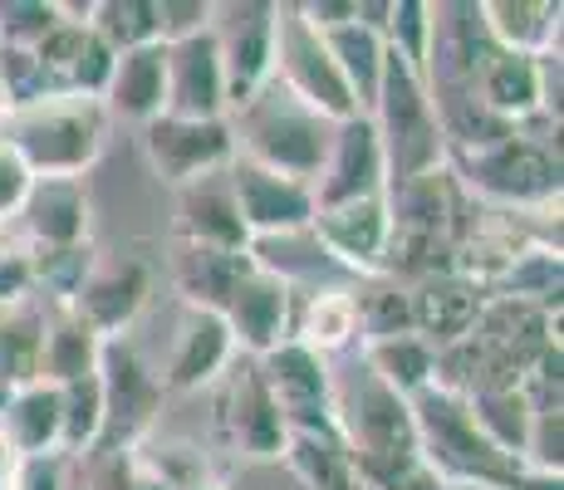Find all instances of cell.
<instances>
[{
	"label": "cell",
	"mask_w": 564,
	"mask_h": 490,
	"mask_svg": "<svg viewBox=\"0 0 564 490\" xmlns=\"http://www.w3.org/2000/svg\"><path fill=\"white\" fill-rule=\"evenodd\" d=\"M251 270V255H236V250H206V246H177L172 255V280L187 294L192 309H216L221 314L226 294H231L236 280Z\"/></svg>",
	"instance_id": "29"
},
{
	"label": "cell",
	"mask_w": 564,
	"mask_h": 490,
	"mask_svg": "<svg viewBox=\"0 0 564 490\" xmlns=\"http://www.w3.org/2000/svg\"><path fill=\"white\" fill-rule=\"evenodd\" d=\"M143 148H148L153 172L167 182V187H177V192L187 187V182L206 177V172L231 167V157H236V143H231L226 118L202 123V118L162 113V118H153V123L143 128Z\"/></svg>",
	"instance_id": "9"
},
{
	"label": "cell",
	"mask_w": 564,
	"mask_h": 490,
	"mask_svg": "<svg viewBox=\"0 0 564 490\" xmlns=\"http://www.w3.org/2000/svg\"><path fill=\"white\" fill-rule=\"evenodd\" d=\"M172 490H226V486L221 481H202V476H197V481H177Z\"/></svg>",
	"instance_id": "43"
},
{
	"label": "cell",
	"mask_w": 564,
	"mask_h": 490,
	"mask_svg": "<svg viewBox=\"0 0 564 490\" xmlns=\"http://www.w3.org/2000/svg\"><path fill=\"white\" fill-rule=\"evenodd\" d=\"M15 471H20V451H15V442L6 437V427H0V490H10Z\"/></svg>",
	"instance_id": "42"
},
{
	"label": "cell",
	"mask_w": 564,
	"mask_h": 490,
	"mask_svg": "<svg viewBox=\"0 0 564 490\" xmlns=\"http://www.w3.org/2000/svg\"><path fill=\"white\" fill-rule=\"evenodd\" d=\"M256 373L275 398V407L285 412V422H319L329 407V363L310 353L305 344H275L270 353L256 358Z\"/></svg>",
	"instance_id": "20"
},
{
	"label": "cell",
	"mask_w": 564,
	"mask_h": 490,
	"mask_svg": "<svg viewBox=\"0 0 564 490\" xmlns=\"http://www.w3.org/2000/svg\"><path fill=\"white\" fill-rule=\"evenodd\" d=\"M324 417H329L334 437L349 451L359 486L388 476L393 466L412 461V456H422L408 398H398L388 383H378L364 368V358L329 368V407H324Z\"/></svg>",
	"instance_id": "1"
},
{
	"label": "cell",
	"mask_w": 564,
	"mask_h": 490,
	"mask_svg": "<svg viewBox=\"0 0 564 490\" xmlns=\"http://www.w3.org/2000/svg\"><path fill=\"white\" fill-rule=\"evenodd\" d=\"M270 79L285 94H295L305 108H314L329 123H349L359 118L349 84H344L339 64L319 30L305 25L300 6H275V45H270Z\"/></svg>",
	"instance_id": "5"
},
{
	"label": "cell",
	"mask_w": 564,
	"mask_h": 490,
	"mask_svg": "<svg viewBox=\"0 0 564 490\" xmlns=\"http://www.w3.org/2000/svg\"><path fill=\"white\" fill-rule=\"evenodd\" d=\"M226 128H231L236 157H246V162H256V167H270V172H280V177H295V182H305V187H314V177H319L324 157H329L334 128L339 123L319 118L314 108L300 104L295 94L280 89L275 79H265L241 108H231Z\"/></svg>",
	"instance_id": "2"
},
{
	"label": "cell",
	"mask_w": 564,
	"mask_h": 490,
	"mask_svg": "<svg viewBox=\"0 0 564 490\" xmlns=\"http://www.w3.org/2000/svg\"><path fill=\"white\" fill-rule=\"evenodd\" d=\"M99 388H104V446L99 451H128L158 422L162 383L143 368L123 339H104L99 348Z\"/></svg>",
	"instance_id": "8"
},
{
	"label": "cell",
	"mask_w": 564,
	"mask_h": 490,
	"mask_svg": "<svg viewBox=\"0 0 564 490\" xmlns=\"http://www.w3.org/2000/svg\"><path fill=\"white\" fill-rule=\"evenodd\" d=\"M310 192H314V211H319V206H339V202H359V196L388 192L383 148H378V133L364 113L334 128L329 157H324Z\"/></svg>",
	"instance_id": "15"
},
{
	"label": "cell",
	"mask_w": 564,
	"mask_h": 490,
	"mask_svg": "<svg viewBox=\"0 0 564 490\" xmlns=\"http://www.w3.org/2000/svg\"><path fill=\"white\" fill-rule=\"evenodd\" d=\"M221 319L236 339V353L260 358L275 344L290 339V324H295V290L251 260V270H246V275L231 285V294H226Z\"/></svg>",
	"instance_id": "10"
},
{
	"label": "cell",
	"mask_w": 564,
	"mask_h": 490,
	"mask_svg": "<svg viewBox=\"0 0 564 490\" xmlns=\"http://www.w3.org/2000/svg\"><path fill=\"white\" fill-rule=\"evenodd\" d=\"M0 427L6 437L15 442L20 456H50V451H64L59 437H64V412H59V388L35 378V383L15 388L0 398Z\"/></svg>",
	"instance_id": "26"
},
{
	"label": "cell",
	"mask_w": 564,
	"mask_h": 490,
	"mask_svg": "<svg viewBox=\"0 0 564 490\" xmlns=\"http://www.w3.org/2000/svg\"><path fill=\"white\" fill-rule=\"evenodd\" d=\"M324 45H329L334 64H339V74H344V84H349L359 113L368 118V108H373V98H378V79H383V54H388L383 35L359 25V20H349V25L329 30Z\"/></svg>",
	"instance_id": "31"
},
{
	"label": "cell",
	"mask_w": 564,
	"mask_h": 490,
	"mask_svg": "<svg viewBox=\"0 0 564 490\" xmlns=\"http://www.w3.org/2000/svg\"><path fill=\"white\" fill-rule=\"evenodd\" d=\"M442 490H491V486H476V481H447Z\"/></svg>",
	"instance_id": "44"
},
{
	"label": "cell",
	"mask_w": 564,
	"mask_h": 490,
	"mask_svg": "<svg viewBox=\"0 0 564 490\" xmlns=\"http://www.w3.org/2000/svg\"><path fill=\"white\" fill-rule=\"evenodd\" d=\"M310 236L324 246V255L339 270L378 280L388 250V196L378 192V196H359V202L319 206L310 221Z\"/></svg>",
	"instance_id": "12"
},
{
	"label": "cell",
	"mask_w": 564,
	"mask_h": 490,
	"mask_svg": "<svg viewBox=\"0 0 564 490\" xmlns=\"http://www.w3.org/2000/svg\"><path fill=\"white\" fill-rule=\"evenodd\" d=\"M99 348L104 339L74 319L69 304H54L45 314V334H40V378L45 383H74V378L99 373Z\"/></svg>",
	"instance_id": "28"
},
{
	"label": "cell",
	"mask_w": 564,
	"mask_h": 490,
	"mask_svg": "<svg viewBox=\"0 0 564 490\" xmlns=\"http://www.w3.org/2000/svg\"><path fill=\"white\" fill-rule=\"evenodd\" d=\"M364 368L378 378V383H388L398 392V398H417L422 388H432V378H437V353H432L427 344L417 339V334H393V339H373L359 348Z\"/></svg>",
	"instance_id": "30"
},
{
	"label": "cell",
	"mask_w": 564,
	"mask_h": 490,
	"mask_svg": "<svg viewBox=\"0 0 564 490\" xmlns=\"http://www.w3.org/2000/svg\"><path fill=\"white\" fill-rule=\"evenodd\" d=\"M212 40L221 54L226 113L241 108L270 79V45H275V6L265 0H231L212 6Z\"/></svg>",
	"instance_id": "7"
},
{
	"label": "cell",
	"mask_w": 564,
	"mask_h": 490,
	"mask_svg": "<svg viewBox=\"0 0 564 490\" xmlns=\"http://www.w3.org/2000/svg\"><path fill=\"white\" fill-rule=\"evenodd\" d=\"M94 490H172V486L148 466V456L138 446H128V451H99Z\"/></svg>",
	"instance_id": "37"
},
{
	"label": "cell",
	"mask_w": 564,
	"mask_h": 490,
	"mask_svg": "<svg viewBox=\"0 0 564 490\" xmlns=\"http://www.w3.org/2000/svg\"><path fill=\"white\" fill-rule=\"evenodd\" d=\"M104 108L133 123H153L167 113V45H143L113 54V69L104 84Z\"/></svg>",
	"instance_id": "21"
},
{
	"label": "cell",
	"mask_w": 564,
	"mask_h": 490,
	"mask_svg": "<svg viewBox=\"0 0 564 490\" xmlns=\"http://www.w3.org/2000/svg\"><path fill=\"white\" fill-rule=\"evenodd\" d=\"M30 187H35V177H30V167L20 162V152L0 138V231H6L10 221L20 216V206H25Z\"/></svg>",
	"instance_id": "39"
},
{
	"label": "cell",
	"mask_w": 564,
	"mask_h": 490,
	"mask_svg": "<svg viewBox=\"0 0 564 490\" xmlns=\"http://www.w3.org/2000/svg\"><path fill=\"white\" fill-rule=\"evenodd\" d=\"M167 113L172 118H226V79L212 30L167 45Z\"/></svg>",
	"instance_id": "19"
},
{
	"label": "cell",
	"mask_w": 564,
	"mask_h": 490,
	"mask_svg": "<svg viewBox=\"0 0 564 490\" xmlns=\"http://www.w3.org/2000/svg\"><path fill=\"white\" fill-rule=\"evenodd\" d=\"M476 98L486 104V113H496L501 123H530L535 113H545V94H540V59L525 54L496 50L476 74Z\"/></svg>",
	"instance_id": "25"
},
{
	"label": "cell",
	"mask_w": 564,
	"mask_h": 490,
	"mask_svg": "<svg viewBox=\"0 0 564 490\" xmlns=\"http://www.w3.org/2000/svg\"><path fill=\"white\" fill-rule=\"evenodd\" d=\"M35 294V270H30L25 250H0V309L25 304Z\"/></svg>",
	"instance_id": "41"
},
{
	"label": "cell",
	"mask_w": 564,
	"mask_h": 490,
	"mask_svg": "<svg viewBox=\"0 0 564 490\" xmlns=\"http://www.w3.org/2000/svg\"><path fill=\"white\" fill-rule=\"evenodd\" d=\"M280 461L290 466L300 490H364L354 476V461L344 451V442L334 437L329 417L319 422H290V437Z\"/></svg>",
	"instance_id": "24"
},
{
	"label": "cell",
	"mask_w": 564,
	"mask_h": 490,
	"mask_svg": "<svg viewBox=\"0 0 564 490\" xmlns=\"http://www.w3.org/2000/svg\"><path fill=\"white\" fill-rule=\"evenodd\" d=\"M476 20L486 40L506 54H525V59L560 54V0H481Z\"/></svg>",
	"instance_id": "23"
},
{
	"label": "cell",
	"mask_w": 564,
	"mask_h": 490,
	"mask_svg": "<svg viewBox=\"0 0 564 490\" xmlns=\"http://www.w3.org/2000/svg\"><path fill=\"white\" fill-rule=\"evenodd\" d=\"M59 412H64V456H89L104 446V388L99 373L59 383Z\"/></svg>",
	"instance_id": "34"
},
{
	"label": "cell",
	"mask_w": 564,
	"mask_h": 490,
	"mask_svg": "<svg viewBox=\"0 0 564 490\" xmlns=\"http://www.w3.org/2000/svg\"><path fill=\"white\" fill-rule=\"evenodd\" d=\"M158 20H162V45H177V40L212 30V0H158Z\"/></svg>",
	"instance_id": "38"
},
{
	"label": "cell",
	"mask_w": 564,
	"mask_h": 490,
	"mask_svg": "<svg viewBox=\"0 0 564 490\" xmlns=\"http://www.w3.org/2000/svg\"><path fill=\"white\" fill-rule=\"evenodd\" d=\"M64 20V6L54 0H6L0 6V50H35Z\"/></svg>",
	"instance_id": "36"
},
{
	"label": "cell",
	"mask_w": 564,
	"mask_h": 490,
	"mask_svg": "<svg viewBox=\"0 0 564 490\" xmlns=\"http://www.w3.org/2000/svg\"><path fill=\"white\" fill-rule=\"evenodd\" d=\"M481 300L486 294L471 285L457 270H437V275H422L417 285L408 290V319H412V334L442 353V348L462 344L471 334L476 314H481Z\"/></svg>",
	"instance_id": "16"
},
{
	"label": "cell",
	"mask_w": 564,
	"mask_h": 490,
	"mask_svg": "<svg viewBox=\"0 0 564 490\" xmlns=\"http://www.w3.org/2000/svg\"><path fill=\"white\" fill-rule=\"evenodd\" d=\"M354 309H359V339H393V334H412L408 319V290H398L393 280L378 275L373 285L354 290Z\"/></svg>",
	"instance_id": "35"
},
{
	"label": "cell",
	"mask_w": 564,
	"mask_h": 490,
	"mask_svg": "<svg viewBox=\"0 0 564 490\" xmlns=\"http://www.w3.org/2000/svg\"><path fill=\"white\" fill-rule=\"evenodd\" d=\"M10 118V94H6V84H0V123Z\"/></svg>",
	"instance_id": "45"
},
{
	"label": "cell",
	"mask_w": 564,
	"mask_h": 490,
	"mask_svg": "<svg viewBox=\"0 0 564 490\" xmlns=\"http://www.w3.org/2000/svg\"><path fill=\"white\" fill-rule=\"evenodd\" d=\"M69 461L74 456L50 451V456H20V471L10 490H74L69 486Z\"/></svg>",
	"instance_id": "40"
},
{
	"label": "cell",
	"mask_w": 564,
	"mask_h": 490,
	"mask_svg": "<svg viewBox=\"0 0 564 490\" xmlns=\"http://www.w3.org/2000/svg\"><path fill=\"white\" fill-rule=\"evenodd\" d=\"M368 123H373L378 148H383L388 187H403L412 177H427V172L447 167V138H442L427 84L393 50L383 54V79H378V98L368 108Z\"/></svg>",
	"instance_id": "4"
},
{
	"label": "cell",
	"mask_w": 564,
	"mask_h": 490,
	"mask_svg": "<svg viewBox=\"0 0 564 490\" xmlns=\"http://www.w3.org/2000/svg\"><path fill=\"white\" fill-rule=\"evenodd\" d=\"M221 427H226V437H231L236 451L251 456V461H280V451H285L290 422H285V412L275 407V398L265 392V383H260L256 358L226 368Z\"/></svg>",
	"instance_id": "14"
},
{
	"label": "cell",
	"mask_w": 564,
	"mask_h": 490,
	"mask_svg": "<svg viewBox=\"0 0 564 490\" xmlns=\"http://www.w3.org/2000/svg\"><path fill=\"white\" fill-rule=\"evenodd\" d=\"M148 285H153L148 265H138V260H89L84 280L74 285V294L64 304L99 339H123V329L148 304Z\"/></svg>",
	"instance_id": "13"
},
{
	"label": "cell",
	"mask_w": 564,
	"mask_h": 490,
	"mask_svg": "<svg viewBox=\"0 0 564 490\" xmlns=\"http://www.w3.org/2000/svg\"><path fill=\"white\" fill-rule=\"evenodd\" d=\"M231 363H236V339L226 329V319L216 309H192L187 304V314L177 324V339H172L167 368H162V388L172 392L212 388Z\"/></svg>",
	"instance_id": "17"
},
{
	"label": "cell",
	"mask_w": 564,
	"mask_h": 490,
	"mask_svg": "<svg viewBox=\"0 0 564 490\" xmlns=\"http://www.w3.org/2000/svg\"><path fill=\"white\" fill-rule=\"evenodd\" d=\"M108 133L104 98L89 94H45L6 118V143L20 152L30 177H84L99 162Z\"/></svg>",
	"instance_id": "3"
},
{
	"label": "cell",
	"mask_w": 564,
	"mask_h": 490,
	"mask_svg": "<svg viewBox=\"0 0 564 490\" xmlns=\"http://www.w3.org/2000/svg\"><path fill=\"white\" fill-rule=\"evenodd\" d=\"M290 339L305 344L310 353L334 358L359 339V309H354V290L349 285H314L305 309L290 324Z\"/></svg>",
	"instance_id": "27"
},
{
	"label": "cell",
	"mask_w": 564,
	"mask_h": 490,
	"mask_svg": "<svg viewBox=\"0 0 564 490\" xmlns=\"http://www.w3.org/2000/svg\"><path fill=\"white\" fill-rule=\"evenodd\" d=\"M457 167L466 187H476L491 202L530 206V202H550V196L560 202V148L525 138L520 128L481 152H457Z\"/></svg>",
	"instance_id": "6"
},
{
	"label": "cell",
	"mask_w": 564,
	"mask_h": 490,
	"mask_svg": "<svg viewBox=\"0 0 564 490\" xmlns=\"http://www.w3.org/2000/svg\"><path fill=\"white\" fill-rule=\"evenodd\" d=\"M15 221L25 226L35 255H45V250H84V236H89L84 177H35Z\"/></svg>",
	"instance_id": "18"
},
{
	"label": "cell",
	"mask_w": 564,
	"mask_h": 490,
	"mask_svg": "<svg viewBox=\"0 0 564 490\" xmlns=\"http://www.w3.org/2000/svg\"><path fill=\"white\" fill-rule=\"evenodd\" d=\"M182 241L246 255L251 236H246L241 211H236V196H231V177H226V167L221 172H206V177H197V182H187V187H182Z\"/></svg>",
	"instance_id": "22"
},
{
	"label": "cell",
	"mask_w": 564,
	"mask_h": 490,
	"mask_svg": "<svg viewBox=\"0 0 564 490\" xmlns=\"http://www.w3.org/2000/svg\"><path fill=\"white\" fill-rule=\"evenodd\" d=\"M40 334H45V309L30 300L0 309V398L40 378Z\"/></svg>",
	"instance_id": "32"
},
{
	"label": "cell",
	"mask_w": 564,
	"mask_h": 490,
	"mask_svg": "<svg viewBox=\"0 0 564 490\" xmlns=\"http://www.w3.org/2000/svg\"><path fill=\"white\" fill-rule=\"evenodd\" d=\"M89 30L113 54L143 50V45H162L158 0H99V6H89Z\"/></svg>",
	"instance_id": "33"
},
{
	"label": "cell",
	"mask_w": 564,
	"mask_h": 490,
	"mask_svg": "<svg viewBox=\"0 0 564 490\" xmlns=\"http://www.w3.org/2000/svg\"><path fill=\"white\" fill-rule=\"evenodd\" d=\"M226 177H231L236 211H241V226L251 241H260V236L305 231L314 221V192L305 182L280 177V172L256 167V162H246V157H231Z\"/></svg>",
	"instance_id": "11"
}]
</instances>
